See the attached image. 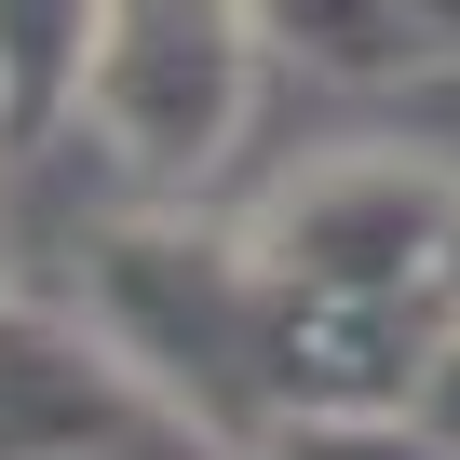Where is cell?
I'll return each mask as SVG.
<instances>
[{
    "instance_id": "cell-11",
    "label": "cell",
    "mask_w": 460,
    "mask_h": 460,
    "mask_svg": "<svg viewBox=\"0 0 460 460\" xmlns=\"http://www.w3.org/2000/svg\"><path fill=\"white\" fill-rule=\"evenodd\" d=\"M433 298H447V325H460V230H447V258H433Z\"/></svg>"
},
{
    "instance_id": "cell-12",
    "label": "cell",
    "mask_w": 460,
    "mask_h": 460,
    "mask_svg": "<svg viewBox=\"0 0 460 460\" xmlns=\"http://www.w3.org/2000/svg\"><path fill=\"white\" fill-rule=\"evenodd\" d=\"M0 149H14V82H0Z\"/></svg>"
},
{
    "instance_id": "cell-8",
    "label": "cell",
    "mask_w": 460,
    "mask_h": 460,
    "mask_svg": "<svg viewBox=\"0 0 460 460\" xmlns=\"http://www.w3.org/2000/svg\"><path fill=\"white\" fill-rule=\"evenodd\" d=\"M258 460H460L420 406H285L258 433Z\"/></svg>"
},
{
    "instance_id": "cell-9",
    "label": "cell",
    "mask_w": 460,
    "mask_h": 460,
    "mask_svg": "<svg viewBox=\"0 0 460 460\" xmlns=\"http://www.w3.org/2000/svg\"><path fill=\"white\" fill-rule=\"evenodd\" d=\"M406 406H420V420H433V433L460 447V325H447V339L420 352V379H406Z\"/></svg>"
},
{
    "instance_id": "cell-2",
    "label": "cell",
    "mask_w": 460,
    "mask_h": 460,
    "mask_svg": "<svg viewBox=\"0 0 460 460\" xmlns=\"http://www.w3.org/2000/svg\"><path fill=\"white\" fill-rule=\"evenodd\" d=\"M258 14L244 0H109V28L82 55L68 136H95L136 190L190 203L258 122Z\"/></svg>"
},
{
    "instance_id": "cell-6",
    "label": "cell",
    "mask_w": 460,
    "mask_h": 460,
    "mask_svg": "<svg viewBox=\"0 0 460 460\" xmlns=\"http://www.w3.org/2000/svg\"><path fill=\"white\" fill-rule=\"evenodd\" d=\"M244 14H258L271 55H298V68H325V82H406V68H433L393 0H244Z\"/></svg>"
},
{
    "instance_id": "cell-4",
    "label": "cell",
    "mask_w": 460,
    "mask_h": 460,
    "mask_svg": "<svg viewBox=\"0 0 460 460\" xmlns=\"http://www.w3.org/2000/svg\"><path fill=\"white\" fill-rule=\"evenodd\" d=\"M136 379L82 312H28L0 298V460H109L136 433Z\"/></svg>"
},
{
    "instance_id": "cell-10",
    "label": "cell",
    "mask_w": 460,
    "mask_h": 460,
    "mask_svg": "<svg viewBox=\"0 0 460 460\" xmlns=\"http://www.w3.org/2000/svg\"><path fill=\"white\" fill-rule=\"evenodd\" d=\"M393 14L420 28V55H433V68H460V0H393Z\"/></svg>"
},
{
    "instance_id": "cell-7",
    "label": "cell",
    "mask_w": 460,
    "mask_h": 460,
    "mask_svg": "<svg viewBox=\"0 0 460 460\" xmlns=\"http://www.w3.org/2000/svg\"><path fill=\"white\" fill-rule=\"evenodd\" d=\"M95 28H109V0H0V82H14V136H55V122H68Z\"/></svg>"
},
{
    "instance_id": "cell-1",
    "label": "cell",
    "mask_w": 460,
    "mask_h": 460,
    "mask_svg": "<svg viewBox=\"0 0 460 460\" xmlns=\"http://www.w3.org/2000/svg\"><path fill=\"white\" fill-rule=\"evenodd\" d=\"M68 312L122 352V379L149 406H176L230 460H258V433L285 406L271 393V312H285V285L258 271L244 217H203V203L136 190L122 217L82 230V298Z\"/></svg>"
},
{
    "instance_id": "cell-3",
    "label": "cell",
    "mask_w": 460,
    "mask_h": 460,
    "mask_svg": "<svg viewBox=\"0 0 460 460\" xmlns=\"http://www.w3.org/2000/svg\"><path fill=\"white\" fill-rule=\"evenodd\" d=\"M460 230V163H420V149H312L298 176H271L244 203V244L271 285L298 298H433V258Z\"/></svg>"
},
{
    "instance_id": "cell-5",
    "label": "cell",
    "mask_w": 460,
    "mask_h": 460,
    "mask_svg": "<svg viewBox=\"0 0 460 460\" xmlns=\"http://www.w3.org/2000/svg\"><path fill=\"white\" fill-rule=\"evenodd\" d=\"M433 339H447V298H298L285 285V312H271V393L285 406H406V379H420Z\"/></svg>"
}]
</instances>
